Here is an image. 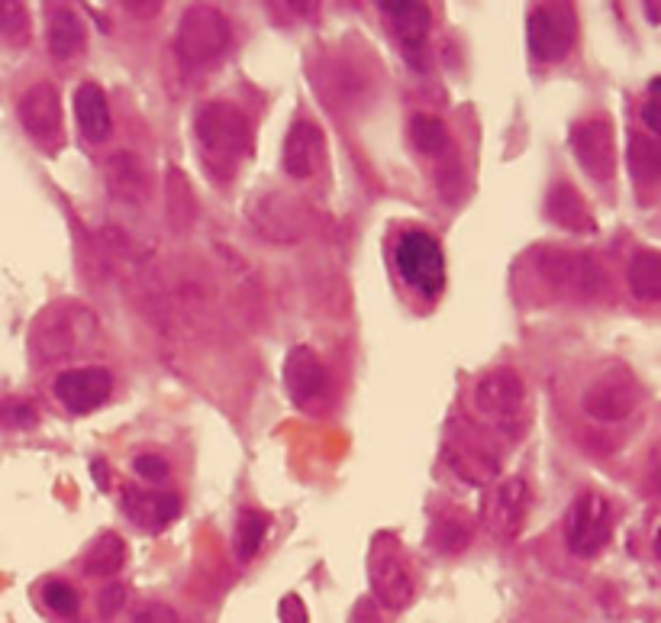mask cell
Instances as JSON below:
<instances>
[{
  "label": "cell",
  "mask_w": 661,
  "mask_h": 623,
  "mask_svg": "<svg viewBox=\"0 0 661 623\" xmlns=\"http://www.w3.org/2000/svg\"><path fill=\"white\" fill-rule=\"evenodd\" d=\"M546 220L551 227L574 233V236H584V233L597 229V220H594L588 201L568 181H555L549 188V194H546Z\"/></svg>",
  "instance_id": "d6986e66"
},
{
  "label": "cell",
  "mask_w": 661,
  "mask_h": 623,
  "mask_svg": "<svg viewBox=\"0 0 661 623\" xmlns=\"http://www.w3.org/2000/svg\"><path fill=\"white\" fill-rule=\"evenodd\" d=\"M304 207L287 194H265L249 207V224L265 242H297L304 236Z\"/></svg>",
  "instance_id": "9a60e30c"
},
{
  "label": "cell",
  "mask_w": 661,
  "mask_h": 623,
  "mask_svg": "<svg viewBox=\"0 0 661 623\" xmlns=\"http://www.w3.org/2000/svg\"><path fill=\"white\" fill-rule=\"evenodd\" d=\"M133 472L146 482V485H162L168 478V462L162 458V455H156V453H143V455H136L133 458Z\"/></svg>",
  "instance_id": "836d02e7"
},
{
  "label": "cell",
  "mask_w": 661,
  "mask_h": 623,
  "mask_svg": "<svg viewBox=\"0 0 661 623\" xmlns=\"http://www.w3.org/2000/svg\"><path fill=\"white\" fill-rule=\"evenodd\" d=\"M349 623H381V618H378V604H375L372 598H362V601L352 608Z\"/></svg>",
  "instance_id": "f35d334b"
},
{
  "label": "cell",
  "mask_w": 661,
  "mask_h": 623,
  "mask_svg": "<svg viewBox=\"0 0 661 623\" xmlns=\"http://www.w3.org/2000/svg\"><path fill=\"white\" fill-rule=\"evenodd\" d=\"M394 269L400 282L423 301H436L445 291V252L426 229H407L394 246Z\"/></svg>",
  "instance_id": "5b68a950"
},
{
  "label": "cell",
  "mask_w": 661,
  "mask_h": 623,
  "mask_svg": "<svg viewBox=\"0 0 661 623\" xmlns=\"http://www.w3.org/2000/svg\"><path fill=\"white\" fill-rule=\"evenodd\" d=\"M445 455L452 458V465H455V472L458 475H465L468 482H485V478H491L497 468V458L485 446H478L475 440H461V437H455V443H448L445 446Z\"/></svg>",
  "instance_id": "4316f807"
},
{
  "label": "cell",
  "mask_w": 661,
  "mask_h": 623,
  "mask_svg": "<svg viewBox=\"0 0 661 623\" xmlns=\"http://www.w3.org/2000/svg\"><path fill=\"white\" fill-rule=\"evenodd\" d=\"M16 116L39 146H56L61 136V98H58L56 84L33 81L16 101Z\"/></svg>",
  "instance_id": "5bb4252c"
},
{
  "label": "cell",
  "mask_w": 661,
  "mask_h": 623,
  "mask_svg": "<svg viewBox=\"0 0 661 623\" xmlns=\"http://www.w3.org/2000/svg\"><path fill=\"white\" fill-rule=\"evenodd\" d=\"M84 43H88V33H84V23L78 20V13L68 10V7H56L49 13V26H46L49 53L61 58V61H68V58L84 53Z\"/></svg>",
  "instance_id": "603a6c76"
},
{
  "label": "cell",
  "mask_w": 661,
  "mask_h": 623,
  "mask_svg": "<svg viewBox=\"0 0 661 623\" xmlns=\"http://www.w3.org/2000/svg\"><path fill=\"white\" fill-rule=\"evenodd\" d=\"M626 282L636 301L642 304H656L661 301V256L656 249H639L629 262Z\"/></svg>",
  "instance_id": "d4e9b609"
},
{
  "label": "cell",
  "mask_w": 661,
  "mask_h": 623,
  "mask_svg": "<svg viewBox=\"0 0 661 623\" xmlns=\"http://www.w3.org/2000/svg\"><path fill=\"white\" fill-rule=\"evenodd\" d=\"M578 16L571 3H536L526 16V43L529 56L543 65L561 61L574 49Z\"/></svg>",
  "instance_id": "9c48e42d"
},
{
  "label": "cell",
  "mask_w": 661,
  "mask_h": 623,
  "mask_svg": "<svg viewBox=\"0 0 661 623\" xmlns=\"http://www.w3.org/2000/svg\"><path fill=\"white\" fill-rule=\"evenodd\" d=\"M75 120H78V129L88 143H107L113 133V116L111 104H107V94L98 81H84L78 84L75 91Z\"/></svg>",
  "instance_id": "44dd1931"
},
{
  "label": "cell",
  "mask_w": 661,
  "mask_h": 623,
  "mask_svg": "<svg viewBox=\"0 0 661 623\" xmlns=\"http://www.w3.org/2000/svg\"><path fill=\"white\" fill-rule=\"evenodd\" d=\"M91 327H94V317L84 307L58 301L53 307H46L33 324V333H30L33 355L43 359V362L65 359V355H71V352H78L84 346Z\"/></svg>",
  "instance_id": "8992f818"
},
{
  "label": "cell",
  "mask_w": 661,
  "mask_h": 623,
  "mask_svg": "<svg viewBox=\"0 0 661 623\" xmlns=\"http://www.w3.org/2000/svg\"><path fill=\"white\" fill-rule=\"evenodd\" d=\"M629 171L639 184H656L661 174V149L659 139L649 133H632L629 136Z\"/></svg>",
  "instance_id": "f1b7e54d"
},
{
  "label": "cell",
  "mask_w": 661,
  "mask_h": 623,
  "mask_svg": "<svg viewBox=\"0 0 661 623\" xmlns=\"http://www.w3.org/2000/svg\"><path fill=\"white\" fill-rule=\"evenodd\" d=\"M475 414L503 437H520L529 417V392L516 369H491L471 388Z\"/></svg>",
  "instance_id": "7a4b0ae2"
},
{
  "label": "cell",
  "mask_w": 661,
  "mask_h": 623,
  "mask_svg": "<svg viewBox=\"0 0 661 623\" xmlns=\"http://www.w3.org/2000/svg\"><path fill=\"white\" fill-rule=\"evenodd\" d=\"M277 618H281V623H307V608L297 594H287L277 604Z\"/></svg>",
  "instance_id": "74e56055"
},
{
  "label": "cell",
  "mask_w": 661,
  "mask_h": 623,
  "mask_svg": "<svg viewBox=\"0 0 661 623\" xmlns=\"http://www.w3.org/2000/svg\"><path fill=\"white\" fill-rule=\"evenodd\" d=\"M659 78H652V84H649V101L642 104V123L649 126V136H656L659 139L661 133V116H659Z\"/></svg>",
  "instance_id": "d590c367"
},
{
  "label": "cell",
  "mask_w": 661,
  "mask_h": 623,
  "mask_svg": "<svg viewBox=\"0 0 661 623\" xmlns=\"http://www.w3.org/2000/svg\"><path fill=\"white\" fill-rule=\"evenodd\" d=\"M123 510L126 517L149 533H162L168 523L181 513V498L178 495H149L133 485H123Z\"/></svg>",
  "instance_id": "ffe728a7"
},
{
  "label": "cell",
  "mask_w": 661,
  "mask_h": 623,
  "mask_svg": "<svg viewBox=\"0 0 661 623\" xmlns=\"http://www.w3.org/2000/svg\"><path fill=\"white\" fill-rule=\"evenodd\" d=\"M636 404H639V382L619 365L604 369L581 392V410L594 423H619L636 410Z\"/></svg>",
  "instance_id": "30bf717a"
},
{
  "label": "cell",
  "mask_w": 661,
  "mask_h": 623,
  "mask_svg": "<svg viewBox=\"0 0 661 623\" xmlns=\"http://www.w3.org/2000/svg\"><path fill=\"white\" fill-rule=\"evenodd\" d=\"M265 536H269V517L259 510H242L236 517V530H232V546H236L239 563H252L262 553Z\"/></svg>",
  "instance_id": "83f0119b"
},
{
  "label": "cell",
  "mask_w": 661,
  "mask_h": 623,
  "mask_svg": "<svg viewBox=\"0 0 661 623\" xmlns=\"http://www.w3.org/2000/svg\"><path fill=\"white\" fill-rule=\"evenodd\" d=\"M107 188L123 204L149 201V171L133 152H116L107 162Z\"/></svg>",
  "instance_id": "7402d4cb"
},
{
  "label": "cell",
  "mask_w": 661,
  "mask_h": 623,
  "mask_svg": "<svg viewBox=\"0 0 661 623\" xmlns=\"http://www.w3.org/2000/svg\"><path fill=\"white\" fill-rule=\"evenodd\" d=\"M53 395L56 400L75 417H84L98 407L107 404L113 395V375L101 365H88V369H68L56 375L53 382Z\"/></svg>",
  "instance_id": "4fadbf2b"
},
{
  "label": "cell",
  "mask_w": 661,
  "mask_h": 623,
  "mask_svg": "<svg viewBox=\"0 0 661 623\" xmlns=\"http://www.w3.org/2000/svg\"><path fill=\"white\" fill-rule=\"evenodd\" d=\"M613 540V508L604 495L584 491L571 501L565 513V543L571 556L578 559H594L606 550Z\"/></svg>",
  "instance_id": "52a82bcc"
},
{
  "label": "cell",
  "mask_w": 661,
  "mask_h": 623,
  "mask_svg": "<svg viewBox=\"0 0 661 623\" xmlns=\"http://www.w3.org/2000/svg\"><path fill=\"white\" fill-rule=\"evenodd\" d=\"M284 171L294 181H307L320 174L327 166V136L314 120H294L287 136H284V152H281Z\"/></svg>",
  "instance_id": "2e32d148"
},
{
  "label": "cell",
  "mask_w": 661,
  "mask_h": 623,
  "mask_svg": "<svg viewBox=\"0 0 661 623\" xmlns=\"http://www.w3.org/2000/svg\"><path fill=\"white\" fill-rule=\"evenodd\" d=\"M533 269H536L539 282L565 301H594L606 287L601 262L588 252L546 246V249L533 252Z\"/></svg>",
  "instance_id": "3957f363"
},
{
  "label": "cell",
  "mask_w": 661,
  "mask_h": 623,
  "mask_svg": "<svg viewBox=\"0 0 661 623\" xmlns=\"http://www.w3.org/2000/svg\"><path fill=\"white\" fill-rule=\"evenodd\" d=\"M194 197L187 188V178L178 169L168 171V220H174L178 227H187L194 217Z\"/></svg>",
  "instance_id": "1f68e13d"
},
{
  "label": "cell",
  "mask_w": 661,
  "mask_h": 623,
  "mask_svg": "<svg viewBox=\"0 0 661 623\" xmlns=\"http://www.w3.org/2000/svg\"><path fill=\"white\" fill-rule=\"evenodd\" d=\"M284 385L297 404H314L327 392V365L310 346H294L284 359Z\"/></svg>",
  "instance_id": "ac0fdd59"
},
{
  "label": "cell",
  "mask_w": 661,
  "mask_h": 623,
  "mask_svg": "<svg viewBox=\"0 0 661 623\" xmlns=\"http://www.w3.org/2000/svg\"><path fill=\"white\" fill-rule=\"evenodd\" d=\"M571 152L578 166L588 171L594 181H609L616 171V136L613 120L606 116H584L571 129Z\"/></svg>",
  "instance_id": "7c38bea8"
},
{
  "label": "cell",
  "mask_w": 661,
  "mask_h": 623,
  "mask_svg": "<svg viewBox=\"0 0 661 623\" xmlns=\"http://www.w3.org/2000/svg\"><path fill=\"white\" fill-rule=\"evenodd\" d=\"M471 520L461 513V510H448V513H440L436 517V523L430 526V533H426V540H430V546L442 553V556H455V553H461V550H468V543H471Z\"/></svg>",
  "instance_id": "484cf974"
},
{
  "label": "cell",
  "mask_w": 661,
  "mask_h": 623,
  "mask_svg": "<svg viewBox=\"0 0 661 623\" xmlns=\"http://www.w3.org/2000/svg\"><path fill=\"white\" fill-rule=\"evenodd\" d=\"M91 475H98V485L101 488H107V465L98 458V462H91Z\"/></svg>",
  "instance_id": "ab89813d"
},
{
  "label": "cell",
  "mask_w": 661,
  "mask_h": 623,
  "mask_svg": "<svg viewBox=\"0 0 661 623\" xmlns=\"http://www.w3.org/2000/svg\"><path fill=\"white\" fill-rule=\"evenodd\" d=\"M410 143H413L423 156H430V159H440V156L448 152V146H452L445 123L433 114H417L410 120Z\"/></svg>",
  "instance_id": "f546056e"
},
{
  "label": "cell",
  "mask_w": 661,
  "mask_h": 623,
  "mask_svg": "<svg viewBox=\"0 0 661 623\" xmlns=\"http://www.w3.org/2000/svg\"><path fill=\"white\" fill-rule=\"evenodd\" d=\"M194 143L201 152L204 171L214 181H229L242 159L252 149V129L246 114L236 104L226 101H207L194 114Z\"/></svg>",
  "instance_id": "6da1fadb"
},
{
  "label": "cell",
  "mask_w": 661,
  "mask_h": 623,
  "mask_svg": "<svg viewBox=\"0 0 661 623\" xmlns=\"http://www.w3.org/2000/svg\"><path fill=\"white\" fill-rule=\"evenodd\" d=\"M378 10L385 13L394 36L400 39V46L410 53V61L417 65V58H423L426 33L433 26V10L417 0H378Z\"/></svg>",
  "instance_id": "e0dca14e"
},
{
  "label": "cell",
  "mask_w": 661,
  "mask_h": 623,
  "mask_svg": "<svg viewBox=\"0 0 661 623\" xmlns=\"http://www.w3.org/2000/svg\"><path fill=\"white\" fill-rule=\"evenodd\" d=\"M368 585L375 601L387 611H403L413 594H417V581H413V568L410 559L403 556V550L390 540L378 536L368 556Z\"/></svg>",
  "instance_id": "ba28073f"
},
{
  "label": "cell",
  "mask_w": 661,
  "mask_h": 623,
  "mask_svg": "<svg viewBox=\"0 0 661 623\" xmlns=\"http://www.w3.org/2000/svg\"><path fill=\"white\" fill-rule=\"evenodd\" d=\"M43 601H46V608L58 614V618H75L78 614V608H81V601H78V591L68 585V581H46L43 585Z\"/></svg>",
  "instance_id": "d6a6232c"
},
{
  "label": "cell",
  "mask_w": 661,
  "mask_h": 623,
  "mask_svg": "<svg viewBox=\"0 0 661 623\" xmlns=\"http://www.w3.org/2000/svg\"><path fill=\"white\" fill-rule=\"evenodd\" d=\"M232 43V26L217 7H187L174 30V56L184 68H207L226 56Z\"/></svg>",
  "instance_id": "277c9868"
},
{
  "label": "cell",
  "mask_w": 661,
  "mask_h": 623,
  "mask_svg": "<svg viewBox=\"0 0 661 623\" xmlns=\"http://www.w3.org/2000/svg\"><path fill=\"white\" fill-rule=\"evenodd\" d=\"M126 566V540L116 533H101L81 559V571L88 578H113Z\"/></svg>",
  "instance_id": "cb8c5ba5"
},
{
  "label": "cell",
  "mask_w": 661,
  "mask_h": 623,
  "mask_svg": "<svg viewBox=\"0 0 661 623\" xmlns=\"http://www.w3.org/2000/svg\"><path fill=\"white\" fill-rule=\"evenodd\" d=\"M33 33V20L26 3L16 0H0V43L7 46H26Z\"/></svg>",
  "instance_id": "4dcf8cb0"
},
{
  "label": "cell",
  "mask_w": 661,
  "mask_h": 623,
  "mask_svg": "<svg viewBox=\"0 0 661 623\" xmlns=\"http://www.w3.org/2000/svg\"><path fill=\"white\" fill-rule=\"evenodd\" d=\"M529 485L516 475L500 478L481 501V523L497 540H516L529 513Z\"/></svg>",
  "instance_id": "8fae6325"
},
{
  "label": "cell",
  "mask_w": 661,
  "mask_h": 623,
  "mask_svg": "<svg viewBox=\"0 0 661 623\" xmlns=\"http://www.w3.org/2000/svg\"><path fill=\"white\" fill-rule=\"evenodd\" d=\"M129 623H181V618H178V611L168 608V604H149V608H143Z\"/></svg>",
  "instance_id": "8d00e7d4"
},
{
  "label": "cell",
  "mask_w": 661,
  "mask_h": 623,
  "mask_svg": "<svg viewBox=\"0 0 661 623\" xmlns=\"http://www.w3.org/2000/svg\"><path fill=\"white\" fill-rule=\"evenodd\" d=\"M126 604V588L123 585H111V588H104L101 591V598H98V611H101V618L104 621H113L116 614H119V608Z\"/></svg>",
  "instance_id": "e575fe53"
}]
</instances>
